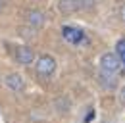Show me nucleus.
<instances>
[{"label": "nucleus", "mask_w": 125, "mask_h": 123, "mask_svg": "<svg viewBox=\"0 0 125 123\" xmlns=\"http://www.w3.org/2000/svg\"><path fill=\"white\" fill-rule=\"evenodd\" d=\"M54 69H56V60L52 58V56H41L39 60H37V65H35V71H37V75L42 77V79H48V77L54 73Z\"/></svg>", "instance_id": "1"}, {"label": "nucleus", "mask_w": 125, "mask_h": 123, "mask_svg": "<svg viewBox=\"0 0 125 123\" xmlns=\"http://www.w3.org/2000/svg\"><path fill=\"white\" fill-rule=\"evenodd\" d=\"M100 67H102V71L117 73V71L123 67V63H121V60H119L117 54H114V52H106V54L100 58Z\"/></svg>", "instance_id": "2"}, {"label": "nucleus", "mask_w": 125, "mask_h": 123, "mask_svg": "<svg viewBox=\"0 0 125 123\" xmlns=\"http://www.w3.org/2000/svg\"><path fill=\"white\" fill-rule=\"evenodd\" d=\"M62 37H63V41L69 42V44H81V42L85 41V33H83V29L69 27V25L62 27Z\"/></svg>", "instance_id": "3"}, {"label": "nucleus", "mask_w": 125, "mask_h": 123, "mask_svg": "<svg viewBox=\"0 0 125 123\" xmlns=\"http://www.w3.org/2000/svg\"><path fill=\"white\" fill-rule=\"evenodd\" d=\"M4 81H6V87L12 89L14 92H21L25 89V81H23V77L19 75V73H10Z\"/></svg>", "instance_id": "4"}, {"label": "nucleus", "mask_w": 125, "mask_h": 123, "mask_svg": "<svg viewBox=\"0 0 125 123\" xmlns=\"http://www.w3.org/2000/svg\"><path fill=\"white\" fill-rule=\"evenodd\" d=\"M16 60L19 63H23V65H27V63H31L35 60V52L29 46H17L16 48Z\"/></svg>", "instance_id": "5"}, {"label": "nucleus", "mask_w": 125, "mask_h": 123, "mask_svg": "<svg viewBox=\"0 0 125 123\" xmlns=\"http://www.w3.org/2000/svg\"><path fill=\"white\" fill-rule=\"evenodd\" d=\"M27 21H29V25H33V27H41L44 23V15L41 14V12H37V10H33V12H27Z\"/></svg>", "instance_id": "6"}, {"label": "nucleus", "mask_w": 125, "mask_h": 123, "mask_svg": "<svg viewBox=\"0 0 125 123\" xmlns=\"http://www.w3.org/2000/svg\"><path fill=\"white\" fill-rule=\"evenodd\" d=\"M79 6H81V0H62V2H60V10H62L63 14L75 12Z\"/></svg>", "instance_id": "7"}, {"label": "nucleus", "mask_w": 125, "mask_h": 123, "mask_svg": "<svg viewBox=\"0 0 125 123\" xmlns=\"http://www.w3.org/2000/svg\"><path fill=\"white\" fill-rule=\"evenodd\" d=\"M115 73H108V71H102V75H100V79H102V83H104V87H108V89H115Z\"/></svg>", "instance_id": "8"}, {"label": "nucleus", "mask_w": 125, "mask_h": 123, "mask_svg": "<svg viewBox=\"0 0 125 123\" xmlns=\"http://www.w3.org/2000/svg\"><path fill=\"white\" fill-rule=\"evenodd\" d=\"M115 54L119 56L121 63L125 65V39H119V41H117V44H115Z\"/></svg>", "instance_id": "9"}, {"label": "nucleus", "mask_w": 125, "mask_h": 123, "mask_svg": "<svg viewBox=\"0 0 125 123\" xmlns=\"http://www.w3.org/2000/svg\"><path fill=\"white\" fill-rule=\"evenodd\" d=\"M119 102H121V104H125V87L121 89V94H119Z\"/></svg>", "instance_id": "10"}, {"label": "nucleus", "mask_w": 125, "mask_h": 123, "mask_svg": "<svg viewBox=\"0 0 125 123\" xmlns=\"http://www.w3.org/2000/svg\"><path fill=\"white\" fill-rule=\"evenodd\" d=\"M93 117H94V112H89V115L85 117V123H89L91 119H93Z\"/></svg>", "instance_id": "11"}, {"label": "nucleus", "mask_w": 125, "mask_h": 123, "mask_svg": "<svg viewBox=\"0 0 125 123\" xmlns=\"http://www.w3.org/2000/svg\"><path fill=\"white\" fill-rule=\"evenodd\" d=\"M119 15H121V19L125 21V6H121V10H119Z\"/></svg>", "instance_id": "12"}, {"label": "nucleus", "mask_w": 125, "mask_h": 123, "mask_svg": "<svg viewBox=\"0 0 125 123\" xmlns=\"http://www.w3.org/2000/svg\"><path fill=\"white\" fill-rule=\"evenodd\" d=\"M0 10H2V2H0Z\"/></svg>", "instance_id": "13"}]
</instances>
